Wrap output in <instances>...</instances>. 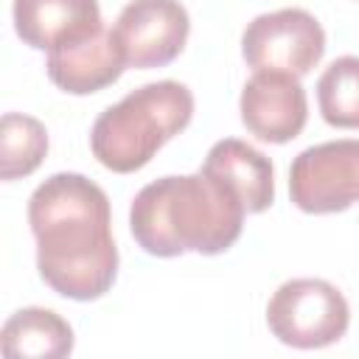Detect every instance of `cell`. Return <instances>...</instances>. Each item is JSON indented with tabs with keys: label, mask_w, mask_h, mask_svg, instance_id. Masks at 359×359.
Segmentation results:
<instances>
[{
	"label": "cell",
	"mask_w": 359,
	"mask_h": 359,
	"mask_svg": "<svg viewBox=\"0 0 359 359\" xmlns=\"http://www.w3.org/2000/svg\"><path fill=\"white\" fill-rule=\"evenodd\" d=\"M109 199L84 174H53L28 199L36 269L62 297L98 300L118 275Z\"/></svg>",
	"instance_id": "6da1fadb"
},
{
	"label": "cell",
	"mask_w": 359,
	"mask_h": 359,
	"mask_svg": "<svg viewBox=\"0 0 359 359\" xmlns=\"http://www.w3.org/2000/svg\"><path fill=\"white\" fill-rule=\"evenodd\" d=\"M244 213L241 199L224 182L199 171L163 177L140 188L129 208V230L157 258L219 255L241 236Z\"/></svg>",
	"instance_id": "7a4b0ae2"
},
{
	"label": "cell",
	"mask_w": 359,
	"mask_h": 359,
	"mask_svg": "<svg viewBox=\"0 0 359 359\" xmlns=\"http://www.w3.org/2000/svg\"><path fill=\"white\" fill-rule=\"evenodd\" d=\"M194 118V93L180 81H151L107 107L90 132L95 160L115 171L143 168Z\"/></svg>",
	"instance_id": "3957f363"
},
{
	"label": "cell",
	"mask_w": 359,
	"mask_h": 359,
	"mask_svg": "<svg viewBox=\"0 0 359 359\" xmlns=\"http://www.w3.org/2000/svg\"><path fill=\"white\" fill-rule=\"evenodd\" d=\"M351 309L345 294L323 278H294L278 286L266 303L272 337L292 348H325L345 337Z\"/></svg>",
	"instance_id": "277c9868"
},
{
	"label": "cell",
	"mask_w": 359,
	"mask_h": 359,
	"mask_svg": "<svg viewBox=\"0 0 359 359\" xmlns=\"http://www.w3.org/2000/svg\"><path fill=\"white\" fill-rule=\"evenodd\" d=\"M241 53L252 70H278L300 79L320 65L325 31L306 8L258 14L241 34Z\"/></svg>",
	"instance_id": "5b68a950"
},
{
	"label": "cell",
	"mask_w": 359,
	"mask_h": 359,
	"mask_svg": "<svg viewBox=\"0 0 359 359\" xmlns=\"http://www.w3.org/2000/svg\"><path fill=\"white\" fill-rule=\"evenodd\" d=\"M289 196L303 213H339L359 202V140L303 149L289 168Z\"/></svg>",
	"instance_id": "8992f818"
},
{
	"label": "cell",
	"mask_w": 359,
	"mask_h": 359,
	"mask_svg": "<svg viewBox=\"0 0 359 359\" xmlns=\"http://www.w3.org/2000/svg\"><path fill=\"white\" fill-rule=\"evenodd\" d=\"M188 31L191 20L180 0H132L112 25L126 67L137 70L174 62L188 42Z\"/></svg>",
	"instance_id": "52a82bcc"
},
{
	"label": "cell",
	"mask_w": 359,
	"mask_h": 359,
	"mask_svg": "<svg viewBox=\"0 0 359 359\" xmlns=\"http://www.w3.org/2000/svg\"><path fill=\"white\" fill-rule=\"evenodd\" d=\"M241 123L264 143L294 140L309 118L306 90L297 76L278 70H255L241 90Z\"/></svg>",
	"instance_id": "ba28073f"
},
{
	"label": "cell",
	"mask_w": 359,
	"mask_h": 359,
	"mask_svg": "<svg viewBox=\"0 0 359 359\" xmlns=\"http://www.w3.org/2000/svg\"><path fill=\"white\" fill-rule=\"evenodd\" d=\"M45 67H48V79L59 90L70 95H90L115 84L126 70V59L115 34L104 25L84 39L48 50Z\"/></svg>",
	"instance_id": "9c48e42d"
},
{
	"label": "cell",
	"mask_w": 359,
	"mask_h": 359,
	"mask_svg": "<svg viewBox=\"0 0 359 359\" xmlns=\"http://www.w3.org/2000/svg\"><path fill=\"white\" fill-rule=\"evenodd\" d=\"M14 31L36 50L84 39L104 28L98 0H14Z\"/></svg>",
	"instance_id": "30bf717a"
},
{
	"label": "cell",
	"mask_w": 359,
	"mask_h": 359,
	"mask_svg": "<svg viewBox=\"0 0 359 359\" xmlns=\"http://www.w3.org/2000/svg\"><path fill=\"white\" fill-rule=\"evenodd\" d=\"M199 171L224 182L241 199L247 213H261L275 199V171L269 157L238 137L213 143Z\"/></svg>",
	"instance_id": "8fae6325"
},
{
	"label": "cell",
	"mask_w": 359,
	"mask_h": 359,
	"mask_svg": "<svg viewBox=\"0 0 359 359\" xmlns=\"http://www.w3.org/2000/svg\"><path fill=\"white\" fill-rule=\"evenodd\" d=\"M3 356H31V359H62L73 351V328L50 309H20L0 331Z\"/></svg>",
	"instance_id": "7c38bea8"
},
{
	"label": "cell",
	"mask_w": 359,
	"mask_h": 359,
	"mask_svg": "<svg viewBox=\"0 0 359 359\" xmlns=\"http://www.w3.org/2000/svg\"><path fill=\"white\" fill-rule=\"evenodd\" d=\"M48 154L45 126L22 112H6L0 118V177L20 180L39 168Z\"/></svg>",
	"instance_id": "4fadbf2b"
},
{
	"label": "cell",
	"mask_w": 359,
	"mask_h": 359,
	"mask_svg": "<svg viewBox=\"0 0 359 359\" xmlns=\"http://www.w3.org/2000/svg\"><path fill=\"white\" fill-rule=\"evenodd\" d=\"M317 104L325 123L359 129V56L334 59L317 79Z\"/></svg>",
	"instance_id": "5bb4252c"
}]
</instances>
